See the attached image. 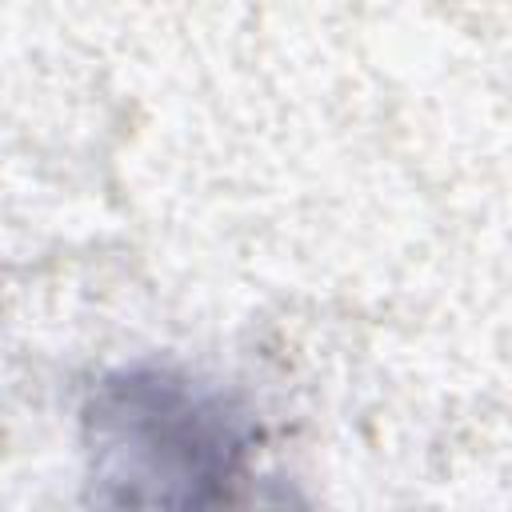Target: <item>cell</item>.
<instances>
[{
	"label": "cell",
	"instance_id": "6da1fadb",
	"mask_svg": "<svg viewBox=\"0 0 512 512\" xmlns=\"http://www.w3.org/2000/svg\"><path fill=\"white\" fill-rule=\"evenodd\" d=\"M100 448L112 456L108 480L124 484L120 500L132 504L208 500V488L236 460V440L220 412L164 380H132L112 392L108 412H100Z\"/></svg>",
	"mask_w": 512,
	"mask_h": 512
}]
</instances>
